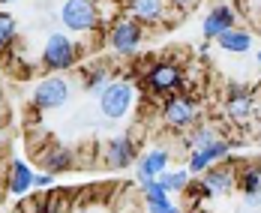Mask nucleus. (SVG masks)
<instances>
[{
  "instance_id": "nucleus-1",
  "label": "nucleus",
  "mask_w": 261,
  "mask_h": 213,
  "mask_svg": "<svg viewBox=\"0 0 261 213\" xmlns=\"http://www.w3.org/2000/svg\"><path fill=\"white\" fill-rule=\"evenodd\" d=\"M81 60V45L75 42V36H69L66 30H57V33H48L42 51H39V66L51 75H60V72H69L75 69Z\"/></svg>"
},
{
  "instance_id": "nucleus-2",
  "label": "nucleus",
  "mask_w": 261,
  "mask_h": 213,
  "mask_svg": "<svg viewBox=\"0 0 261 213\" xmlns=\"http://www.w3.org/2000/svg\"><path fill=\"white\" fill-rule=\"evenodd\" d=\"M183 81H186V72L177 60H153L141 72V90L156 99H165V96L180 93Z\"/></svg>"
},
{
  "instance_id": "nucleus-3",
  "label": "nucleus",
  "mask_w": 261,
  "mask_h": 213,
  "mask_svg": "<svg viewBox=\"0 0 261 213\" xmlns=\"http://www.w3.org/2000/svg\"><path fill=\"white\" fill-rule=\"evenodd\" d=\"M57 18L69 36H90L102 24V9L99 0H63Z\"/></svg>"
},
{
  "instance_id": "nucleus-4",
  "label": "nucleus",
  "mask_w": 261,
  "mask_h": 213,
  "mask_svg": "<svg viewBox=\"0 0 261 213\" xmlns=\"http://www.w3.org/2000/svg\"><path fill=\"white\" fill-rule=\"evenodd\" d=\"M162 120L174 132H189L192 126L201 123V105H198L195 96H189V93L180 90V93L162 99Z\"/></svg>"
},
{
  "instance_id": "nucleus-5",
  "label": "nucleus",
  "mask_w": 261,
  "mask_h": 213,
  "mask_svg": "<svg viewBox=\"0 0 261 213\" xmlns=\"http://www.w3.org/2000/svg\"><path fill=\"white\" fill-rule=\"evenodd\" d=\"M105 42H108L111 54L132 57V54H138L141 42H144V24H138L129 15H117L108 27V33H105Z\"/></svg>"
},
{
  "instance_id": "nucleus-6",
  "label": "nucleus",
  "mask_w": 261,
  "mask_h": 213,
  "mask_svg": "<svg viewBox=\"0 0 261 213\" xmlns=\"http://www.w3.org/2000/svg\"><path fill=\"white\" fill-rule=\"evenodd\" d=\"M96 96H99V111L108 120H123L135 105V87L129 78H114Z\"/></svg>"
},
{
  "instance_id": "nucleus-7",
  "label": "nucleus",
  "mask_w": 261,
  "mask_h": 213,
  "mask_svg": "<svg viewBox=\"0 0 261 213\" xmlns=\"http://www.w3.org/2000/svg\"><path fill=\"white\" fill-rule=\"evenodd\" d=\"M72 99V84L63 78V75H45V78L36 81L33 93H30V105L36 108L39 114L42 111H57Z\"/></svg>"
},
{
  "instance_id": "nucleus-8",
  "label": "nucleus",
  "mask_w": 261,
  "mask_h": 213,
  "mask_svg": "<svg viewBox=\"0 0 261 213\" xmlns=\"http://www.w3.org/2000/svg\"><path fill=\"white\" fill-rule=\"evenodd\" d=\"M234 168H237V159H228L225 162H216V165H210L207 171L198 177L201 180V187L207 192V198H222V195H231L234 192Z\"/></svg>"
},
{
  "instance_id": "nucleus-9",
  "label": "nucleus",
  "mask_w": 261,
  "mask_h": 213,
  "mask_svg": "<svg viewBox=\"0 0 261 213\" xmlns=\"http://www.w3.org/2000/svg\"><path fill=\"white\" fill-rule=\"evenodd\" d=\"M228 156H231V141H225V138H216V141H210V144L198 147V150H189L186 171H189L192 177H201L210 165H216V162H225Z\"/></svg>"
},
{
  "instance_id": "nucleus-10",
  "label": "nucleus",
  "mask_w": 261,
  "mask_h": 213,
  "mask_svg": "<svg viewBox=\"0 0 261 213\" xmlns=\"http://www.w3.org/2000/svg\"><path fill=\"white\" fill-rule=\"evenodd\" d=\"M135 159H138V147H135L132 135H114L111 141H105L102 162L108 171H123V168L135 165Z\"/></svg>"
},
{
  "instance_id": "nucleus-11",
  "label": "nucleus",
  "mask_w": 261,
  "mask_h": 213,
  "mask_svg": "<svg viewBox=\"0 0 261 213\" xmlns=\"http://www.w3.org/2000/svg\"><path fill=\"white\" fill-rule=\"evenodd\" d=\"M237 24H240V18H237V9L231 3H213L210 12L204 15V21H201V36L207 42H216L222 33H228Z\"/></svg>"
},
{
  "instance_id": "nucleus-12",
  "label": "nucleus",
  "mask_w": 261,
  "mask_h": 213,
  "mask_svg": "<svg viewBox=\"0 0 261 213\" xmlns=\"http://www.w3.org/2000/svg\"><path fill=\"white\" fill-rule=\"evenodd\" d=\"M168 165H171V153H168L165 147H150V150H144V153L135 159V177H138V183L156 180L159 174L168 171Z\"/></svg>"
},
{
  "instance_id": "nucleus-13",
  "label": "nucleus",
  "mask_w": 261,
  "mask_h": 213,
  "mask_svg": "<svg viewBox=\"0 0 261 213\" xmlns=\"http://www.w3.org/2000/svg\"><path fill=\"white\" fill-rule=\"evenodd\" d=\"M255 114V96L249 87H231L225 96V117L231 123H246Z\"/></svg>"
},
{
  "instance_id": "nucleus-14",
  "label": "nucleus",
  "mask_w": 261,
  "mask_h": 213,
  "mask_svg": "<svg viewBox=\"0 0 261 213\" xmlns=\"http://www.w3.org/2000/svg\"><path fill=\"white\" fill-rule=\"evenodd\" d=\"M33 177H36L33 165L27 159L15 156V159L9 162V168H6V192L15 195V198H24L27 192L33 189Z\"/></svg>"
},
{
  "instance_id": "nucleus-15",
  "label": "nucleus",
  "mask_w": 261,
  "mask_h": 213,
  "mask_svg": "<svg viewBox=\"0 0 261 213\" xmlns=\"http://www.w3.org/2000/svg\"><path fill=\"white\" fill-rule=\"evenodd\" d=\"M75 165V153L66 147V144H48L45 150H39V168L48 171V174H63Z\"/></svg>"
},
{
  "instance_id": "nucleus-16",
  "label": "nucleus",
  "mask_w": 261,
  "mask_h": 213,
  "mask_svg": "<svg viewBox=\"0 0 261 213\" xmlns=\"http://www.w3.org/2000/svg\"><path fill=\"white\" fill-rule=\"evenodd\" d=\"M126 12L138 24H156L165 18V0H126Z\"/></svg>"
},
{
  "instance_id": "nucleus-17",
  "label": "nucleus",
  "mask_w": 261,
  "mask_h": 213,
  "mask_svg": "<svg viewBox=\"0 0 261 213\" xmlns=\"http://www.w3.org/2000/svg\"><path fill=\"white\" fill-rule=\"evenodd\" d=\"M234 183L240 187V192H243V195H261V159L237 162Z\"/></svg>"
},
{
  "instance_id": "nucleus-18",
  "label": "nucleus",
  "mask_w": 261,
  "mask_h": 213,
  "mask_svg": "<svg viewBox=\"0 0 261 213\" xmlns=\"http://www.w3.org/2000/svg\"><path fill=\"white\" fill-rule=\"evenodd\" d=\"M252 30H246V27H231L228 33H222L219 39H216V45L222 48V51H228V54H246L249 48H252Z\"/></svg>"
},
{
  "instance_id": "nucleus-19",
  "label": "nucleus",
  "mask_w": 261,
  "mask_h": 213,
  "mask_svg": "<svg viewBox=\"0 0 261 213\" xmlns=\"http://www.w3.org/2000/svg\"><path fill=\"white\" fill-rule=\"evenodd\" d=\"M141 192H144L147 213H165L171 207V192L162 187L159 180H144V183H141Z\"/></svg>"
},
{
  "instance_id": "nucleus-20",
  "label": "nucleus",
  "mask_w": 261,
  "mask_h": 213,
  "mask_svg": "<svg viewBox=\"0 0 261 213\" xmlns=\"http://www.w3.org/2000/svg\"><path fill=\"white\" fill-rule=\"evenodd\" d=\"M111 66L108 63H93V66H84V72H81V84L90 90V93H99L105 84H111Z\"/></svg>"
},
{
  "instance_id": "nucleus-21",
  "label": "nucleus",
  "mask_w": 261,
  "mask_h": 213,
  "mask_svg": "<svg viewBox=\"0 0 261 213\" xmlns=\"http://www.w3.org/2000/svg\"><path fill=\"white\" fill-rule=\"evenodd\" d=\"M219 132H216V126H210V123H198V126H192L189 135H186V147L189 150H198V147H204L210 141H216Z\"/></svg>"
},
{
  "instance_id": "nucleus-22",
  "label": "nucleus",
  "mask_w": 261,
  "mask_h": 213,
  "mask_svg": "<svg viewBox=\"0 0 261 213\" xmlns=\"http://www.w3.org/2000/svg\"><path fill=\"white\" fill-rule=\"evenodd\" d=\"M162 187L168 189V192H186V187H189V180H192V174L186 171V168H177V171H165V174H159L156 177Z\"/></svg>"
},
{
  "instance_id": "nucleus-23",
  "label": "nucleus",
  "mask_w": 261,
  "mask_h": 213,
  "mask_svg": "<svg viewBox=\"0 0 261 213\" xmlns=\"http://www.w3.org/2000/svg\"><path fill=\"white\" fill-rule=\"evenodd\" d=\"M15 36H18V24H15V18H12L9 12H0V54L9 51V45L15 42Z\"/></svg>"
},
{
  "instance_id": "nucleus-24",
  "label": "nucleus",
  "mask_w": 261,
  "mask_h": 213,
  "mask_svg": "<svg viewBox=\"0 0 261 213\" xmlns=\"http://www.w3.org/2000/svg\"><path fill=\"white\" fill-rule=\"evenodd\" d=\"M33 213H63V204H60V198L57 195H42L36 204H33Z\"/></svg>"
},
{
  "instance_id": "nucleus-25",
  "label": "nucleus",
  "mask_w": 261,
  "mask_h": 213,
  "mask_svg": "<svg viewBox=\"0 0 261 213\" xmlns=\"http://www.w3.org/2000/svg\"><path fill=\"white\" fill-rule=\"evenodd\" d=\"M51 187H54V174H48V171H36L33 189H51Z\"/></svg>"
},
{
  "instance_id": "nucleus-26",
  "label": "nucleus",
  "mask_w": 261,
  "mask_h": 213,
  "mask_svg": "<svg viewBox=\"0 0 261 213\" xmlns=\"http://www.w3.org/2000/svg\"><path fill=\"white\" fill-rule=\"evenodd\" d=\"M201 0H168V6H174L177 12H189V9H195Z\"/></svg>"
},
{
  "instance_id": "nucleus-27",
  "label": "nucleus",
  "mask_w": 261,
  "mask_h": 213,
  "mask_svg": "<svg viewBox=\"0 0 261 213\" xmlns=\"http://www.w3.org/2000/svg\"><path fill=\"white\" fill-rule=\"evenodd\" d=\"M243 204L246 207H261V195H243Z\"/></svg>"
},
{
  "instance_id": "nucleus-28",
  "label": "nucleus",
  "mask_w": 261,
  "mask_h": 213,
  "mask_svg": "<svg viewBox=\"0 0 261 213\" xmlns=\"http://www.w3.org/2000/svg\"><path fill=\"white\" fill-rule=\"evenodd\" d=\"M165 213H183V210H180V207H174V204H171V207H168Z\"/></svg>"
},
{
  "instance_id": "nucleus-29",
  "label": "nucleus",
  "mask_w": 261,
  "mask_h": 213,
  "mask_svg": "<svg viewBox=\"0 0 261 213\" xmlns=\"http://www.w3.org/2000/svg\"><path fill=\"white\" fill-rule=\"evenodd\" d=\"M3 147H6V138H3V132H0V150H3Z\"/></svg>"
},
{
  "instance_id": "nucleus-30",
  "label": "nucleus",
  "mask_w": 261,
  "mask_h": 213,
  "mask_svg": "<svg viewBox=\"0 0 261 213\" xmlns=\"http://www.w3.org/2000/svg\"><path fill=\"white\" fill-rule=\"evenodd\" d=\"M189 213H207V210H201V207H192V210H189Z\"/></svg>"
},
{
  "instance_id": "nucleus-31",
  "label": "nucleus",
  "mask_w": 261,
  "mask_h": 213,
  "mask_svg": "<svg viewBox=\"0 0 261 213\" xmlns=\"http://www.w3.org/2000/svg\"><path fill=\"white\" fill-rule=\"evenodd\" d=\"M255 141H258V144H261V126H258V132H255Z\"/></svg>"
},
{
  "instance_id": "nucleus-32",
  "label": "nucleus",
  "mask_w": 261,
  "mask_h": 213,
  "mask_svg": "<svg viewBox=\"0 0 261 213\" xmlns=\"http://www.w3.org/2000/svg\"><path fill=\"white\" fill-rule=\"evenodd\" d=\"M255 60H258V66H261V48H258V51H255Z\"/></svg>"
},
{
  "instance_id": "nucleus-33",
  "label": "nucleus",
  "mask_w": 261,
  "mask_h": 213,
  "mask_svg": "<svg viewBox=\"0 0 261 213\" xmlns=\"http://www.w3.org/2000/svg\"><path fill=\"white\" fill-rule=\"evenodd\" d=\"M0 204H3V187H0Z\"/></svg>"
},
{
  "instance_id": "nucleus-34",
  "label": "nucleus",
  "mask_w": 261,
  "mask_h": 213,
  "mask_svg": "<svg viewBox=\"0 0 261 213\" xmlns=\"http://www.w3.org/2000/svg\"><path fill=\"white\" fill-rule=\"evenodd\" d=\"M72 213H93V210H72Z\"/></svg>"
},
{
  "instance_id": "nucleus-35",
  "label": "nucleus",
  "mask_w": 261,
  "mask_h": 213,
  "mask_svg": "<svg viewBox=\"0 0 261 213\" xmlns=\"http://www.w3.org/2000/svg\"><path fill=\"white\" fill-rule=\"evenodd\" d=\"M3 3H12V0H0V6H3Z\"/></svg>"
},
{
  "instance_id": "nucleus-36",
  "label": "nucleus",
  "mask_w": 261,
  "mask_h": 213,
  "mask_svg": "<svg viewBox=\"0 0 261 213\" xmlns=\"http://www.w3.org/2000/svg\"><path fill=\"white\" fill-rule=\"evenodd\" d=\"M219 3H228V0H219Z\"/></svg>"
}]
</instances>
